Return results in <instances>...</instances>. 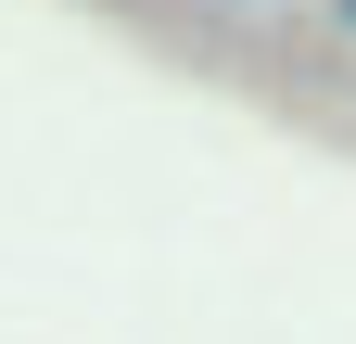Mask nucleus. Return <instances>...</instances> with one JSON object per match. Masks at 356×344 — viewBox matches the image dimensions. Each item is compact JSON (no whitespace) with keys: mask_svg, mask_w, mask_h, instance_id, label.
Instances as JSON below:
<instances>
[{"mask_svg":"<svg viewBox=\"0 0 356 344\" xmlns=\"http://www.w3.org/2000/svg\"><path fill=\"white\" fill-rule=\"evenodd\" d=\"M343 26H356V0H343Z\"/></svg>","mask_w":356,"mask_h":344,"instance_id":"f257e3e1","label":"nucleus"}]
</instances>
